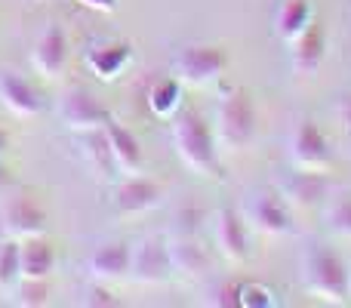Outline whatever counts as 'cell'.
<instances>
[{"mask_svg":"<svg viewBox=\"0 0 351 308\" xmlns=\"http://www.w3.org/2000/svg\"><path fill=\"white\" fill-rule=\"evenodd\" d=\"M173 148L179 161L197 176H219V142L206 117L194 108H179L173 115Z\"/></svg>","mask_w":351,"mask_h":308,"instance_id":"6da1fadb","label":"cell"},{"mask_svg":"<svg viewBox=\"0 0 351 308\" xmlns=\"http://www.w3.org/2000/svg\"><path fill=\"white\" fill-rule=\"evenodd\" d=\"M302 287L315 299L330 305H351L348 262L327 244H311L302 253Z\"/></svg>","mask_w":351,"mask_h":308,"instance_id":"7a4b0ae2","label":"cell"},{"mask_svg":"<svg viewBox=\"0 0 351 308\" xmlns=\"http://www.w3.org/2000/svg\"><path fill=\"white\" fill-rule=\"evenodd\" d=\"M256 123H259V117H256V105L247 90H231L219 99L216 142H222L225 148L243 152L256 139Z\"/></svg>","mask_w":351,"mask_h":308,"instance_id":"3957f363","label":"cell"},{"mask_svg":"<svg viewBox=\"0 0 351 308\" xmlns=\"http://www.w3.org/2000/svg\"><path fill=\"white\" fill-rule=\"evenodd\" d=\"M228 68V53L216 43H185L173 56V78L182 86H210Z\"/></svg>","mask_w":351,"mask_h":308,"instance_id":"277c9868","label":"cell"},{"mask_svg":"<svg viewBox=\"0 0 351 308\" xmlns=\"http://www.w3.org/2000/svg\"><path fill=\"white\" fill-rule=\"evenodd\" d=\"M243 219L253 231L265 237H284L293 231V210L284 200L280 191H271V188H259V191H250L247 200H243Z\"/></svg>","mask_w":351,"mask_h":308,"instance_id":"5b68a950","label":"cell"},{"mask_svg":"<svg viewBox=\"0 0 351 308\" xmlns=\"http://www.w3.org/2000/svg\"><path fill=\"white\" fill-rule=\"evenodd\" d=\"M287 154H290L293 167H299V169H330V163H333V148H330L327 133L311 117L299 121L290 130Z\"/></svg>","mask_w":351,"mask_h":308,"instance_id":"8992f818","label":"cell"},{"mask_svg":"<svg viewBox=\"0 0 351 308\" xmlns=\"http://www.w3.org/2000/svg\"><path fill=\"white\" fill-rule=\"evenodd\" d=\"M136 284L142 287H158L167 284L173 278V265L170 256H167V241L148 235L139 237L136 244H130V274Z\"/></svg>","mask_w":351,"mask_h":308,"instance_id":"52a82bcc","label":"cell"},{"mask_svg":"<svg viewBox=\"0 0 351 308\" xmlns=\"http://www.w3.org/2000/svg\"><path fill=\"white\" fill-rule=\"evenodd\" d=\"M59 121L62 127H68L71 133H90V130H102L108 121L105 105L96 99V93H90L86 86H71L62 93L59 99Z\"/></svg>","mask_w":351,"mask_h":308,"instance_id":"ba28073f","label":"cell"},{"mask_svg":"<svg viewBox=\"0 0 351 308\" xmlns=\"http://www.w3.org/2000/svg\"><path fill=\"white\" fill-rule=\"evenodd\" d=\"M278 191L290 206H321L333 198L336 182L327 176V169H293L280 179Z\"/></svg>","mask_w":351,"mask_h":308,"instance_id":"9c48e42d","label":"cell"},{"mask_svg":"<svg viewBox=\"0 0 351 308\" xmlns=\"http://www.w3.org/2000/svg\"><path fill=\"white\" fill-rule=\"evenodd\" d=\"M111 204L121 216H142V213H152L164 204V185L142 173L123 176L111 191Z\"/></svg>","mask_w":351,"mask_h":308,"instance_id":"30bf717a","label":"cell"},{"mask_svg":"<svg viewBox=\"0 0 351 308\" xmlns=\"http://www.w3.org/2000/svg\"><path fill=\"white\" fill-rule=\"evenodd\" d=\"M47 228V213L37 200H31L28 194H10V198L0 204V231L3 237H37Z\"/></svg>","mask_w":351,"mask_h":308,"instance_id":"8fae6325","label":"cell"},{"mask_svg":"<svg viewBox=\"0 0 351 308\" xmlns=\"http://www.w3.org/2000/svg\"><path fill=\"white\" fill-rule=\"evenodd\" d=\"M213 241H216L219 253H222L228 262H234V265L247 262L250 253H253L247 219H243L241 213L228 210V206L213 213Z\"/></svg>","mask_w":351,"mask_h":308,"instance_id":"7c38bea8","label":"cell"},{"mask_svg":"<svg viewBox=\"0 0 351 308\" xmlns=\"http://www.w3.org/2000/svg\"><path fill=\"white\" fill-rule=\"evenodd\" d=\"M68 65V37L59 25H47L31 49V68L40 80H59Z\"/></svg>","mask_w":351,"mask_h":308,"instance_id":"4fadbf2b","label":"cell"},{"mask_svg":"<svg viewBox=\"0 0 351 308\" xmlns=\"http://www.w3.org/2000/svg\"><path fill=\"white\" fill-rule=\"evenodd\" d=\"M0 105L12 117H37L43 111V96L25 74L19 71H0Z\"/></svg>","mask_w":351,"mask_h":308,"instance_id":"5bb4252c","label":"cell"},{"mask_svg":"<svg viewBox=\"0 0 351 308\" xmlns=\"http://www.w3.org/2000/svg\"><path fill=\"white\" fill-rule=\"evenodd\" d=\"M324 56H327V31H324V25L315 19V22L290 43V65L299 78H315L324 65Z\"/></svg>","mask_w":351,"mask_h":308,"instance_id":"9a60e30c","label":"cell"},{"mask_svg":"<svg viewBox=\"0 0 351 308\" xmlns=\"http://www.w3.org/2000/svg\"><path fill=\"white\" fill-rule=\"evenodd\" d=\"M105 139H108L111 148V161H114V169H121L123 176L142 173V161H145V152H142V142L133 130H127L121 121L108 117L102 127Z\"/></svg>","mask_w":351,"mask_h":308,"instance_id":"2e32d148","label":"cell"},{"mask_svg":"<svg viewBox=\"0 0 351 308\" xmlns=\"http://www.w3.org/2000/svg\"><path fill=\"white\" fill-rule=\"evenodd\" d=\"M86 272L99 284H114L130 274V244L123 241H108L99 244L86 259Z\"/></svg>","mask_w":351,"mask_h":308,"instance_id":"e0dca14e","label":"cell"},{"mask_svg":"<svg viewBox=\"0 0 351 308\" xmlns=\"http://www.w3.org/2000/svg\"><path fill=\"white\" fill-rule=\"evenodd\" d=\"M167 256H170L173 274H182V278H200V274L210 272V250L194 235L170 237L167 241Z\"/></svg>","mask_w":351,"mask_h":308,"instance_id":"ac0fdd59","label":"cell"},{"mask_svg":"<svg viewBox=\"0 0 351 308\" xmlns=\"http://www.w3.org/2000/svg\"><path fill=\"white\" fill-rule=\"evenodd\" d=\"M133 59V49L123 40H99L86 49L84 62L99 80H117Z\"/></svg>","mask_w":351,"mask_h":308,"instance_id":"d6986e66","label":"cell"},{"mask_svg":"<svg viewBox=\"0 0 351 308\" xmlns=\"http://www.w3.org/2000/svg\"><path fill=\"white\" fill-rule=\"evenodd\" d=\"M19 268H22V278H34V281L49 278L56 268L53 244H49L43 235L19 241Z\"/></svg>","mask_w":351,"mask_h":308,"instance_id":"ffe728a7","label":"cell"},{"mask_svg":"<svg viewBox=\"0 0 351 308\" xmlns=\"http://www.w3.org/2000/svg\"><path fill=\"white\" fill-rule=\"evenodd\" d=\"M311 22H315L311 0H280L278 12H274V34H278V40L293 43Z\"/></svg>","mask_w":351,"mask_h":308,"instance_id":"44dd1931","label":"cell"},{"mask_svg":"<svg viewBox=\"0 0 351 308\" xmlns=\"http://www.w3.org/2000/svg\"><path fill=\"white\" fill-rule=\"evenodd\" d=\"M148 108L158 117L173 121V115L182 108V84L176 78H164L148 90Z\"/></svg>","mask_w":351,"mask_h":308,"instance_id":"7402d4cb","label":"cell"},{"mask_svg":"<svg viewBox=\"0 0 351 308\" xmlns=\"http://www.w3.org/2000/svg\"><path fill=\"white\" fill-rule=\"evenodd\" d=\"M84 161L96 176L111 173L114 161H111V148H108V139H105L102 130H90V133H84Z\"/></svg>","mask_w":351,"mask_h":308,"instance_id":"603a6c76","label":"cell"},{"mask_svg":"<svg viewBox=\"0 0 351 308\" xmlns=\"http://www.w3.org/2000/svg\"><path fill=\"white\" fill-rule=\"evenodd\" d=\"M324 222L336 237L351 241V194H336L324 204Z\"/></svg>","mask_w":351,"mask_h":308,"instance_id":"cb8c5ba5","label":"cell"},{"mask_svg":"<svg viewBox=\"0 0 351 308\" xmlns=\"http://www.w3.org/2000/svg\"><path fill=\"white\" fill-rule=\"evenodd\" d=\"M12 303L16 305H25V308H40L49 303V287H47V278L34 281V278H19L16 287H12Z\"/></svg>","mask_w":351,"mask_h":308,"instance_id":"d4e9b609","label":"cell"},{"mask_svg":"<svg viewBox=\"0 0 351 308\" xmlns=\"http://www.w3.org/2000/svg\"><path fill=\"white\" fill-rule=\"evenodd\" d=\"M19 278H22V268H19V241L16 237H3L0 241V290L10 293Z\"/></svg>","mask_w":351,"mask_h":308,"instance_id":"484cf974","label":"cell"},{"mask_svg":"<svg viewBox=\"0 0 351 308\" xmlns=\"http://www.w3.org/2000/svg\"><path fill=\"white\" fill-rule=\"evenodd\" d=\"M206 305H213V308H234V305H241V287L237 284H216L210 290V299H206Z\"/></svg>","mask_w":351,"mask_h":308,"instance_id":"4316f807","label":"cell"},{"mask_svg":"<svg viewBox=\"0 0 351 308\" xmlns=\"http://www.w3.org/2000/svg\"><path fill=\"white\" fill-rule=\"evenodd\" d=\"M84 305H90V308H111V305H121V299L108 290V284H99V281H96V284L86 290Z\"/></svg>","mask_w":351,"mask_h":308,"instance_id":"83f0119b","label":"cell"},{"mask_svg":"<svg viewBox=\"0 0 351 308\" xmlns=\"http://www.w3.org/2000/svg\"><path fill=\"white\" fill-rule=\"evenodd\" d=\"M241 305L243 308H256V305H271V293L265 287H256V284H243L241 287Z\"/></svg>","mask_w":351,"mask_h":308,"instance_id":"f1b7e54d","label":"cell"},{"mask_svg":"<svg viewBox=\"0 0 351 308\" xmlns=\"http://www.w3.org/2000/svg\"><path fill=\"white\" fill-rule=\"evenodd\" d=\"M77 3L90 6V10H99V12H111L117 6V0H77Z\"/></svg>","mask_w":351,"mask_h":308,"instance_id":"f546056e","label":"cell"},{"mask_svg":"<svg viewBox=\"0 0 351 308\" xmlns=\"http://www.w3.org/2000/svg\"><path fill=\"white\" fill-rule=\"evenodd\" d=\"M6 145H10V136H6V130L0 127V157L6 154Z\"/></svg>","mask_w":351,"mask_h":308,"instance_id":"4dcf8cb0","label":"cell"},{"mask_svg":"<svg viewBox=\"0 0 351 308\" xmlns=\"http://www.w3.org/2000/svg\"><path fill=\"white\" fill-rule=\"evenodd\" d=\"M348 296H351V262H348Z\"/></svg>","mask_w":351,"mask_h":308,"instance_id":"1f68e13d","label":"cell"},{"mask_svg":"<svg viewBox=\"0 0 351 308\" xmlns=\"http://www.w3.org/2000/svg\"><path fill=\"white\" fill-rule=\"evenodd\" d=\"M346 121H348V127H351V105H348V111H346Z\"/></svg>","mask_w":351,"mask_h":308,"instance_id":"d6a6232c","label":"cell"}]
</instances>
